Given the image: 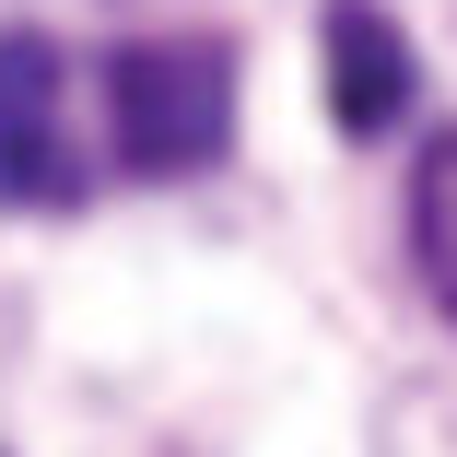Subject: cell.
Listing matches in <instances>:
<instances>
[{"label":"cell","instance_id":"cell-1","mask_svg":"<svg viewBox=\"0 0 457 457\" xmlns=\"http://www.w3.org/2000/svg\"><path fill=\"white\" fill-rule=\"evenodd\" d=\"M106 129L129 176H200L235 141V59L212 36H141L106 59Z\"/></svg>","mask_w":457,"mask_h":457},{"label":"cell","instance_id":"cell-3","mask_svg":"<svg viewBox=\"0 0 457 457\" xmlns=\"http://www.w3.org/2000/svg\"><path fill=\"white\" fill-rule=\"evenodd\" d=\"M317 47H328V118L352 141H376L411 118V36L376 12V0H328L317 12Z\"/></svg>","mask_w":457,"mask_h":457},{"label":"cell","instance_id":"cell-2","mask_svg":"<svg viewBox=\"0 0 457 457\" xmlns=\"http://www.w3.org/2000/svg\"><path fill=\"white\" fill-rule=\"evenodd\" d=\"M0 200L12 212H71L82 200V141H71V71L47 36H0Z\"/></svg>","mask_w":457,"mask_h":457},{"label":"cell","instance_id":"cell-4","mask_svg":"<svg viewBox=\"0 0 457 457\" xmlns=\"http://www.w3.org/2000/svg\"><path fill=\"white\" fill-rule=\"evenodd\" d=\"M411 258H422V294L457 328V129H434L411 164Z\"/></svg>","mask_w":457,"mask_h":457}]
</instances>
